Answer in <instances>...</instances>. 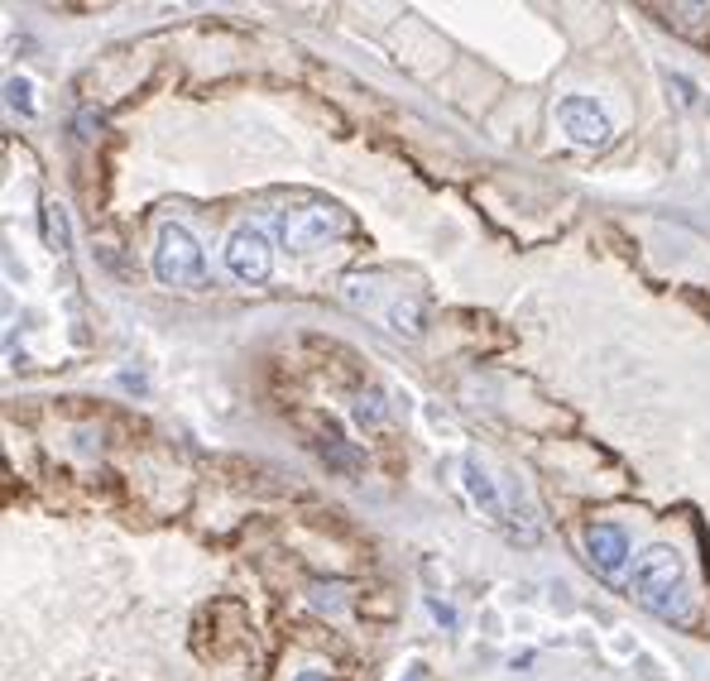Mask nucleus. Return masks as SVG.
Segmentation results:
<instances>
[{
  "label": "nucleus",
  "mask_w": 710,
  "mask_h": 681,
  "mask_svg": "<svg viewBox=\"0 0 710 681\" xmlns=\"http://www.w3.org/2000/svg\"><path fill=\"white\" fill-rule=\"evenodd\" d=\"M586 557H591L595 571L615 576V571L629 562V533L615 528V523H595V528L586 533Z\"/></svg>",
  "instance_id": "423d86ee"
},
{
  "label": "nucleus",
  "mask_w": 710,
  "mask_h": 681,
  "mask_svg": "<svg viewBox=\"0 0 710 681\" xmlns=\"http://www.w3.org/2000/svg\"><path fill=\"white\" fill-rule=\"evenodd\" d=\"M226 270H231L240 284H264L274 274V246L260 226H240L231 240H226Z\"/></svg>",
  "instance_id": "39448f33"
},
{
  "label": "nucleus",
  "mask_w": 710,
  "mask_h": 681,
  "mask_svg": "<svg viewBox=\"0 0 710 681\" xmlns=\"http://www.w3.org/2000/svg\"><path fill=\"white\" fill-rule=\"evenodd\" d=\"M48 230H53L58 250H68V222H63V206H48Z\"/></svg>",
  "instance_id": "9d476101"
},
{
  "label": "nucleus",
  "mask_w": 710,
  "mask_h": 681,
  "mask_svg": "<svg viewBox=\"0 0 710 681\" xmlns=\"http://www.w3.org/2000/svg\"><path fill=\"white\" fill-rule=\"evenodd\" d=\"M336 230H341V216H336V206H327V202H303V206L279 212V240L298 254L327 246Z\"/></svg>",
  "instance_id": "7ed1b4c3"
},
{
  "label": "nucleus",
  "mask_w": 710,
  "mask_h": 681,
  "mask_svg": "<svg viewBox=\"0 0 710 681\" xmlns=\"http://www.w3.org/2000/svg\"><path fill=\"white\" fill-rule=\"evenodd\" d=\"M154 278L168 288H188V294L207 288V260H202V246L192 240L188 226L168 222L159 230V246H154Z\"/></svg>",
  "instance_id": "f03ea898"
},
{
  "label": "nucleus",
  "mask_w": 710,
  "mask_h": 681,
  "mask_svg": "<svg viewBox=\"0 0 710 681\" xmlns=\"http://www.w3.org/2000/svg\"><path fill=\"white\" fill-rule=\"evenodd\" d=\"M5 106L29 120V116H34V87H29V82H24V77H10V82H5Z\"/></svg>",
  "instance_id": "6e6552de"
},
{
  "label": "nucleus",
  "mask_w": 710,
  "mask_h": 681,
  "mask_svg": "<svg viewBox=\"0 0 710 681\" xmlns=\"http://www.w3.org/2000/svg\"><path fill=\"white\" fill-rule=\"evenodd\" d=\"M466 485H471V494H476L480 514H485L490 523H504V500H500L495 485H490L485 470H480V461H466Z\"/></svg>",
  "instance_id": "0eeeda50"
},
{
  "label": "nucleus",
  "mask_w": 710,
  "mask_h": 681,
  "mask_svg": "<svg viewBox=\"0 0 710 681\" xmlns=\"http://www.w3.org/2000/svg\"><path fill=\"white\" fill-rule=\"evenodd\" d=\"M634 600L658 619H687L691 595H687V562L677 547H648L634 562Z\"/></svg>",
  "instance_id": "f257e3e1"
},
{
  "label": "nucleus",
  "mask_w": 710,
  "mask_h": 681,
  "mask_svg": "<svg viewBox=\"0 0 710 681\" xmlns=\"http://www.w3.org/2000/svg\"><path fill=\"white\" fill-rule=\"evenodd\" d=\"M356 418H360V422H380V418H384V398H380V394H365V398L356 404Z\"/></svg>",
  "instance_id": "1a4fd4ad"
},
{
  "label": "nucleus",
  "mask_w": 710,
  "mask_h": 681,
  "mask_svg": "<svg viewBox=\"0 0 710 681\" xmlns=\"http://www.w3.org/2000/svg\"><path fill=\"white\" fill-rule=\"evenodd\" d=\"M298 681H327L322 672H298Z\"/></svg>",
  "instance_id": "9b49d317"
},
{
  "label": "nucleus",
  "mask_w": 710,
  "mask_h": 681,
  "mask_svg": "<svg viewBox=\"0 0 710 681\" xmlns=\"http://www.w3.org/2000/svg\"><path fill=\"white\" fill-rule=\"evenodd\" d=\"M557 120H562V130H567V140L581 144V150H605L610 135H615V126H610V116L595 106V96H562Z\"/></svg>",
  "instance_id": "20e7f679"
},
{
  "label": "nucleus",
  "mask_w": 710,
  "mask_h": 681,
  "mask_svg": "<svg viewBox=\"0 0 710 681\" xmlns=\"http://www.w3.org/2000/svg\"><path fill=\"white\" fill-rule=\"evenodd\" d=\"M408 681H418V677H408Z\"/></svg>",
  "instance_id": "f8f14e48"
}]
</instances>
